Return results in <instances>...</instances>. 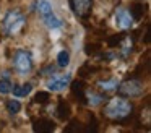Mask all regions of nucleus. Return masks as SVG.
<instances>
[{"label": "nucleus", "mask_w": 151, "mask_h": 133, "mask_svg": "<svg viewBox=\"0 0 151 133\" xmlns=\"http://www.w3.org/2000/svg\"><path fill=\"white\" fill-rule=\"evenodd\" d=\"M132 110H133L132 102H128L127 99H122V97H115V99H111L106 104L104 115L112 120H122L130 115Z\"/></svg>", "instance_id": "f257e3e1"}, {"label": "nucleus", "mask_w": 151, "mask_h": 133, "mask_svg": "<svg viewBox=\"0 0 151 133\" xmlns=\"http://www.w3.org/2000/svg\"><path fill=\"white\" fill-rule=\"evenodd\" d=\"M24 26V16L21 15L18 10H15V12H10L7 16H5L4 19V28L5 31L8 32V34H17L18 31H21Z\"/></svg>", "instance_id": "f03ea898"}, {"label": "nucleus", "mask_w": 151, "mask_h": 133, "mask_svg": "<svg viewBox=\"0 0 151 133\" xmlns=\"http://www.w3.org/2000/svg\"><path fill=\"white\" fill-rule=\"evenodd\" d=\"M13 65H15V68H17V71L20 75H26L28 71H31V68H33L31 54L26 50H18L13 57Z\"/></svg>", "instance_id": "7ed1b4c3"}, {"label": "nucleus", "mask_w": 151, "mask_h": 133, "mask_svg": "<svg viewBox=\"0 0 151 133\" xmlns=\"http://www.w3.org/2000/svg\"><path fill=\"white\" fill-rule=\"evenodd\" d=\"M143 93V83L137 80H130V81H125L119 86V94L125 97H135V96H140Z\"/></svg>", "instance_id": "20e7f679"}, {"label": "nucleus", "mask_w": 151, "mask_h": 133, "mask_svg": "<svg viewBox=\"0 0 151 133\" xmlns=\"http://www.w3.org/2000/svg\"><path fill=\"white\" fill-rule=\"evenodd\" d=\"M115 23L120 29H128L133 24V16H132L130 10L127 8H119L115 12Z\"/></svg>", "instance_id": "39448f33"}, {"label": "nucleus", "mask_w": 151, "mask_h": 133, "mask_svg": "<svg viewBox=\"0 0 151 133\" xmlns=\"http://www.w3.org/2000/svg\"><path fill=\"white\" fill-rule=\"evenodd\" d=\"M72 2V6L75 10V13L81 18L89 15L91 12V0H70Z\"/></svg>", "instance_id": "423d86ee"}, {"label": "nucleus", "mask_w": 151, "mask_h": 133, "mask_svg": "<svg viewBox=\"0 0 151 133\" xmlns=\"http://www.w3.org/2000/svg\"><path fill=\"white\" fill-rule=\"evenodd\" d=\"M55 128V123L49 119H39L34 122V130L36 132H41V133H47V132H52Z\"/></svg>", "instance_id": "0eeeda50"}, {"label": "nucleus", "mask_w": 151, "mask_h": 133, "mask_svg": "<svg viewBox=\"0 0 151 133\" xmlns=\"http://www.w3.org/2000/svg\"><path fill=\"white\" fill-rule=\"evenodd\" d=\"M70 83V75H65V76L59 78V80H52L49 83V89L50 91H62L65 86H68Z\"/></svg>", "instance_id": "6e6552de"}, {"label": "nucleus", "mask_w": 151, "mask_h": 133, "mask_svg": "<svg viewBox=\"0 0 151 133\" xmlns=\"http://www.w3.org/2000/svg\"><path fill=\"white\" fill-rule=\"evenodd\" d=\"M31 89H33V86H31L29 83H26V84H21V86H15L13 88V94H15V96H18V97L28 96V94L31 93Z\"/></svg>", "instance_id": "1a4fd4ad"}, {"label": "nucleus", "mask_w": 151, "mask_h": 133, "mask_svg": "<svg viewBox=\"0 0 151 133\" xmlns=\"http://www.w3.org/2000/svg\"><path fill=\"white\" fill-rule=\"evenodd\" d=\"M42 18H44V21H46V24L49 26V28H59V26L62 24V21H60L54 13H49V15L42 16Z\"/></svg>", "instance_id": "9d476101"}, {"label": "nucleus", "mask_w": 151, "mask_h": 133, "mask_svg": "<svg viewBox=\"0 0 151 133\" xmlns=\"http://www.w3.org/2000/svg\"><path fill=\"white\" fill-rule=\"evenodd\" d=\"M57 115H59L60 119H67V117L70 115V106L68 104L60 101L59 106H57Z\"/></svg>", "instance_id": "9b49d317"}, {"label": "nucleus", "mask_w": 151, "mask_h": 133, "mask_svg": "<svg viewBox=\"0 0 151 133\" xmlns=\"http://www.w3.org/2000/svg\"><path fill=\"white\" fill-rule=\"evenodd\" d=\"M98 86L104 91H111V89H115L119 86V81L117 80H109V81H99Z\"/></svg>", "instance_id": "f8f14e48"}, {"label": "nucleus", "mask_w": 151, "mask_h": 133, "mask_svg": "<svg viewBox=\"0 0 151 133\" xmlns=\"http://www.w3.org/2000/svg\"><path fill=\"white\" fill-rule=\"evenodd\" d=\"M70 62V54L67 50H62L59 52V55H57V63H59V67H67Z\"/></svg>", "instance_id": "ddd939ff"}, {"label": "nucleus", "mask_w": 151, "mask_h": 133, "mask_svg": "<svg viewBox=\"0 0 151 133\" xmlns=\"http://www.w3.org/2000/svg\"><path fill=\"white\" fill-rule=\"evenodd\" d=\"M39 13H41L42 16L52 13V5H50L47 0H41V2H39Z\"/></svg>", "instance_id": "4468645a"}, {"label": "nucleus", "mask_w": 151, "mask_h": 133, "mask_svg": "<svg viewBox=\"0 0 151 133\" xmlns=\"http://www.w3.org/2000/svg\"><path fill=\"white\" fill-rule=\"evenodd\" d=\"M72 89H73V94H76V96H80V99L83 101V102H86V96L83 94V84L80 83V81H75L73 83V86H72Z\"/></svg>", "instance_id": "2eb2a0df"}, {"label": "nucleus", "mask_w": 151, "mask_h": 133, "mask_svg": "<svg viewBox=\"0 0 151 133\" xmlns=\"http://www.w3.org/2000/svg\"><path fill=\"white\" fill-rule=\"evenodd\" d=\"M7 109L10 114H17L21 110V104L18 102V101H8L7 102Z\"/></svg>", "instance_id": "dca6fc26"}, {"label": "nucleus", "mask_w": 151, "mask_h": 133, "mask_svg": "<svg viewBox=\"0 0 151 133\" xmlns=\"http://www.w3.org/2000/svg\"><path fill=\"white\" fill-rule=\"evenodd\" d=\"M12 91V83L7 80H0V93L2 94H7Z\"/></svg>", "instance_id": "f3484780"}, {"label": "nucleus", "mask_w": 151, "mask_h": 133, "mask_svg": "<svg viewBox=\"0 0 151 133\" xmlns=\"http://www.w3.org/2000/svg\"><path fill=\"white\" fill-rule=\"evenodd\" d=\"M34 101L36 102H47L49 101V93H37L34 96Z\"/></svg>", "instance_id": "a211bd4d"}, {"label": "nucleus", "mask_w": 151, "mask_h": 133, "mask_svg": "<svg viewBox=\"0 0 151 133\" xmlns=\"http://www.w3.org/2000/svg\"><path fill=\"white\" fill-rule=\"evenodd\" d=\"M89 97H93V99H89V102H91V104H99L102 99H106V97L99 96V94H93V93H91V96H89Z\"/></svg>", "instance_id": "6ab92c4d"}]
</instances>
